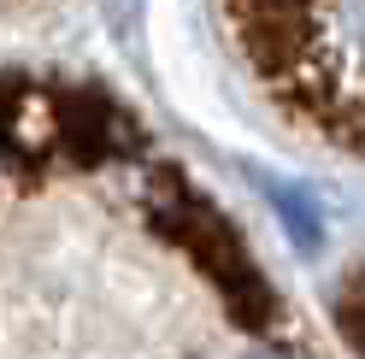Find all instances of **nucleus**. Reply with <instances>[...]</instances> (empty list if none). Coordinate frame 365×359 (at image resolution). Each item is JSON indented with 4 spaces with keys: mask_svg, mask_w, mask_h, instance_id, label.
Segmentation results:
<instances>
[{
    "mask_svg": "<svg viewBox=\"0 0 365 359\" xmlns=\"http://www.w3.org/2000/svg\"><path fill=\"white\" fill-rule=\"evenodd\" d=\"M224 12L271 100L365 160V0H224Z\"/></svg>",
    "mask_w": 365,
    "mask_h": 359,
    "instance_id": "f257e3e1",
    "label": "nucleus"
}]
</instances>
